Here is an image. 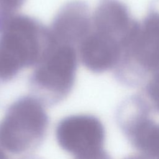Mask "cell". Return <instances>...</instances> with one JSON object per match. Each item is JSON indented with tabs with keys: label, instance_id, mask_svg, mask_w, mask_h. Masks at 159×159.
<instances>
[{
	"label": "cell",
	"instance_id": "6da1fadb",
	"mask_svg": "<svg viewBox=\"0 0 159 159\" xmlns=\"http://www.w3.org/2000/svg\"><path fill=\"white\" fill-rule=\"evenodd\" d=\"M0 32V81L13 79L25 68L35 66L53 38L38 20L13 14L2 18Z\"/></svg>",
	"mask_w": 159,
	"mask_h": 159
},
{
	"label": "cell",
	"instance_id": "7a4b0ae2",
	"mask_svg": "<svg viewBox=\"0 0 159 159\" xmlns=\"http://www.w3.org/2000/svg\"><path fill=\"white\" fill-rule=\"evenodd\" d=\"M75 47L53 39L34 66L29 78V88L31 95L45 106L60 102L71 93L75 82L79 58Z\"/></svg>",
	"mask_w": 159,
	"mask_h": 159
},
{
	"label": "cell",
	"instance_id": "3957f363",
	"mask_svg": "<svg viewBox=\"0 0 159 159\" xmlns=\"http://www.w3.org/2000/svg\"><path fill=\"white\" fill-rule=\"evenodd\" d=\"M48 125L45 106L32 95L21 96L0 120V147L13 154L35 150L43 142Z\"/></svg>",
	"mask_w": 159,
	"mask_h": 159
},
{
	"label": "cell",
	"instance_id": "277c9868",
	"mask_svg": "<svg viewBox=\"0 0 159 159\" xmlns=\"http://www.w3.org/2000/svg\"><path fill=\"white\" fill-rule=\"evenodd\" d=\"M155 2L123 50L114 69L115 76L125 85L142 84L148 75L159 71V1Z\"/></svg>",
	"mask_w": 159,
	"mask_h": 159
},
{
	"label": "cell",
	"instance_id": "5b68a950",
	"mask_svg": "<svg viewBox=\"0 0 159 159\" xmlns=\"http://www.w3.org/2000/svg\"><path fill=\"white\" fill-rule=\"evenodd\" d=\"M152 109L141 95H133L119 107L117 123L132 146L147 159H159V123L151 117Z\"/></svg>",
	"mask_w": 159,
	"mask_h": 159
},
{
	"label": "cell",
	"instance_id": "8992f818",
	"mask_svg": "<svg viewBox=\"0 0 159 159\" xmlns=\"http://www.w3.org/2000/svg\"><path fill=\"white\" fill-rule=\"evenodd\" d=\"M55 136L59 146L75 157L104 150V127L93 115H71L63 118L57 125Z\"/></svg>",
	"mask_w": 159,
	"mask_h": 159
},
{
	"label": "cell",
	"instance_id": "52a82bcc",
	"mask_svg": "<svg viewBox=\"0 0 159 159\" xmlns=\"http://www.w3.org/2000/svg\"><path fill=\"white\" fill-rule=\"evenodd\" d=\"M123 48L116 39L91 29L78 45V54L83 65L94 73L115 69Z\"/></svg>",
	"mask_w": 159,
	"mask_h": 159
},
{
	"label": "cell",
	"instance_id": "ba28073f",
	"mask_svg": "<svg viewBox=\"0 0 159 159\" xmlns=\"http://www.w3.org/2000/svg\"><path fill=\"white\" fill-rule=\"evenodd\" d=\"M138 23L119 0H101L91 17V29L117 39L123 49Z\"/></svg>",
	"mask_w": 159,
	"mask_h": 159
},
{
	"label": "cell",
	"instance_id": "9c48e42d",
	"mask_svg": "<svg viewBox=\"0 0 159 159\" xmlns=\"http://www.w3.org/2000/svg\"><path fill=\"white\" fill-rule=\"evenodd\" d=\"M91 17L85 3L70 2L56 14L49 28L50 34L57 42L78 46L91 30Z\"/></svg>",
	"mask_w": 159,
	"mask_h": 159
},
{
	"label": "cell",
	"instance_id": "30bf717a",
	"mask_svg": "<svg viewBox=\"0 0 159 159\" xmlns=\"http://www.w3.org/2000/svg\"><path fill=\"white\" fill-rule=\"evenodd\" d=\"M144 91L152 111L159 114V71L150 76Z\"/></svg>",
	"mask_w": 159,
	"mask_h": 159
},
{
	"label": "cell",
	"instance_id": "8fae6325",
	"mask_svg": "<svg viewBox=\"0 0 159 159\" xmlns=\"http://www.w3.org/2000/svg\"><path fill=\"white\" fill-rule=\"evenodd\" d=\"M25 0H0V13L3 17L14 14Z\"/></svg>",
	"mask_w": 159,
	"mask_h": 159
},
{
	"label": "cell",
	"instance_id": "7c38bea8",
	"mask_svg": "<svg viewBox=\"0 0 159 159\" xmlns=\"http://www.w3.org/2000/svg\"><path fill=\"white\" fill-rule=\"evenodd\" d=\"M75 159H112L108 153L105 150H102L99 152L85 155V156H80L76 157Z\"/></svg>",
	"mask_w": 159,
	"mask_h": 159
},
{
	"label": "cell",
	"instance_id": "4fadbf2b",
	"mask_svg": "<svg viewBox=\"0 0 159 159\" xmlns=\"http://www.w3.org/2000/svg\"><path fill=\"white\" fill-rule=\"evenodd\" d=\"M124 159H147L142 155H130L125 158Z\"/></svg>",
	"mask_w": 159,
	"mask_h": 159
},
{
	"label": "cell",
	"instance_id": "5bb4252c",
	"mask_svg": "<svg viewBox=\"0 0 159 159\" xmlns=\"http://www.w3.org/2000/svg\"><path fill=\"white\" fill-rule=\"evenodd\" d=\"M0 159H9L8 156L2 150V148L0 147Z\"/></svg>",
	"mask_w": 159,
	"mask_h": 159
},
{
	"label": "cell",
	"instance_id": "9a60e30c",
	"mask_svg": "<svg viewBox=\"0 0 159 159\" xmlns=\"http://www.w3.org/2000/svg\"><path fill=\"white\" fill-rule=\"evenodd\" d=\"M22 159H41V158L35 156H27V157H24Z\"/></svg>",
	"mask_w": 159,
	"mask_h": 159
},
{
	"label": "cell",
	"instance_id": "2e32d148",
	"mask_svg": "<svg viewBox=\"0 0 159 159\" xmlns=\"http://www.w3.org/2000/svg\"><path fill=\"white\" fill-rule=\"evenodd\" d=\"M1 23H2V22H1V18H0V28H1Z\"/></svg>",
	"mask_w": 159,
	"mask_h": 159
}]
</instances>
